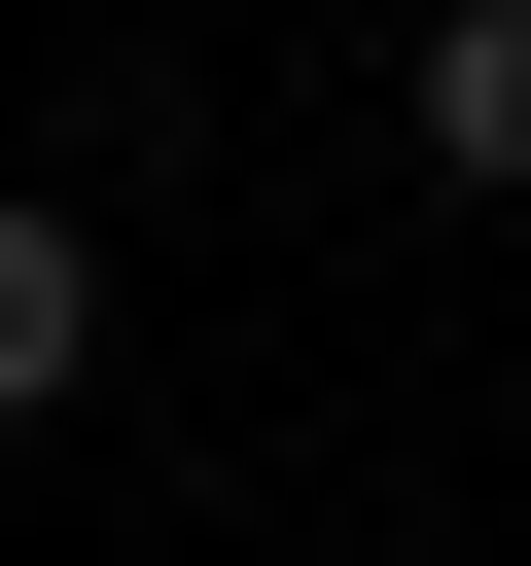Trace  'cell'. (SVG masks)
<instances>
[{"label": "cell", "mask_w": 531, "mask_h": 566, "mask_svg": "<svg viewBox=\"0 0 531 566\" xmlns=\"http://www.w3.org/2000/svg\"><path fill=\"white\" fill-rule=\"evenodd\" d=\"M71 389H106V248H71V212H0V424H71Z\"/></svg>", "instance_id": "cell-2"}, {"label": "cell", "mask_w": 531, "mask_h": 566, "mask_svg": "<svg viewBox=\"0 0 531 566\" xmlns=\"http://www.w3.org/2000/svg\"><path fill=\"white\" fill-rule=\"evenodd\" d=\"M389 106H425V177H460V212H531V0H425V71H389Z\"/></svg>", "instance_id": "cell-1"}]
</instances>
